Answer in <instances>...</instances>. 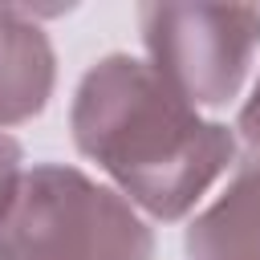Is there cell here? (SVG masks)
<instances>
[{
    "label": "cell",
    "mask_w": 260,
    "mask_h": 260,
    "mask_svg": "<svg viewBox=\"0 0 260 260\" xmlns=\"http://www.w3.org/2000/svg\"><path fill=\"white\" fill-rule=\"evenodd\" d=\"M187 260H260V154H244L228 187L183 236Z\"/></svg>",
    "instance_id": "obj_5"
},
{
    "label": "cell",
    "mask_w": 260,
    "mask_h": 260,
    "mask_svg": "<svg viewBox=\"0 0 260 260\" xmlns=\"http://www.w3.org/2000/svg\"><path fill=\"white\" fill-rule=\"evenodd\" d=\"M20 179H24V150H20V142L12 134L0 130V219L8 215Z\"/></svg>",
    "instance_id": "obj_6"
},
{
    "label": "cell",
    "mask_w": 260,
    "mask_h": 260,
    "mask_svg": "<svg viewBox=\"0 0 260 260\" xmlns=\"http://www.w3.org/2000/svg\"><path fill=\"white\" fill-rule=\"evenodd\" d=\"M69 130L114 191L162 223H179L236 162L232 126L203 118L130 53H106L81 73Z\"/></svg>",
    "instance_id": "obj_1"
},
{
    "label": "cell",
    "mask_w": 260,
    "mask_h": 260,
    "mask_svg": "<svg viewBox=\"0 0 260 260\" xmlns=\"http://www.w3.org/2000/svg\"><path fill=\"white\" fill-rule=\"evenodd\" d=\"M146 65L195 110L240 98L260 53V8L252 4H138Z\"/></svg>",
    "instance_id": "obj_3"
},
{
    "label": "cell",
    "mask_w": 260,
    "mask_h": 260,
    "mask_svg": "<svg viewBox=\"0 0 260 260\" xmlns=\"http://www.w3.org/2000/svg\"><path fill=\"white\" fill-rule=\"evenodd\" d=\"M57 85V53L32 8L0 4V126L37 118Z\"/></svg>",
    "instance_id": "obj_4"
},
{
    "label": "cell",
    "mask_w": 260,
    "mask_h": 260,
    "mask_svg": "<svg viewBox=\"0 0 260 260\" xmlns=\"http://www.w3.org/2000/svg\"><path fill=\"white\" fill-rule=\"evenodd\" d=\"M236 130H240V138L248 142V154H260V77H256V85H252L248 102L240 106Z\"/></svg>",
    "instance_id": "obj_7"
},
{
    "label": "cell",
    "mask_w": 260,
    "mask_h": 260,
    "mask_svg": "<svg viewBox=\"0 0 260 260\" xmlns=\"http://www.w3.org/2000/svg\"><path fill=\"white\" fill-rule=\"evenodd\" d=\"M0 260H154V232L114 187L37 162L0 219Z\"/></svg>",
    "instance_id": "obj_2"
}]
</instances>
